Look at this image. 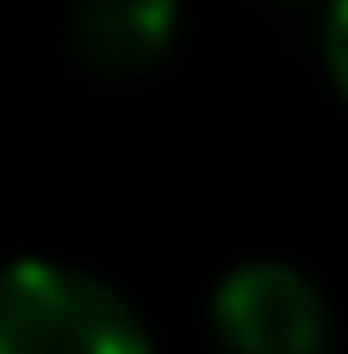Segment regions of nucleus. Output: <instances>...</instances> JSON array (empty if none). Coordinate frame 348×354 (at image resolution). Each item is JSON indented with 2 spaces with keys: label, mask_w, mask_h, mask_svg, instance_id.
<instances>
[{
  "label": "nucleus",
  "mask_w": 348,
  "mask_h": 354,
  "mask_svg": "<svg viewBox=\"0 0 348 354\" xmlns=\"http://www.w3.org/2000/svg\"><path fill=\"white\" fill-rule=\"evenodd\" d=\"M0 354H156L137 305L87 268H0Z\"/></svg>",
  "instance_id": "nucleus-1"
},
{
  "label": "nucleus",
  "mask_w": 348,
  "mask_h": 354,
  "mask_svg": "<svg viewBox=\"0 0 348 354\" xmlns=\"http://www.w3.org/2000/svg\"><path fill=\"white\" fill-rule=\"evenodd\" d=\"M212 336L224 354H330V299L293 261H243L212 292Z\"/></svg>",
  "instance_id": "nucleus-2"
},
{
  "label": "nucleus",
  "mask_w": 348,
  "mask_h": 354,
  "mask_svg": "<svg viewBox=\"0 0 348 354\" xmlns=\"http://www.w3.org/2000/svg\"><path fill=\"white\" fill-rule=\"evenodd\" d=\"M181 31V0H75L68 37L75 56L106 81H137L162 68Z\"/></svg>",
  "instance_id": "nucleus-3"
},
{
  "label": "nucleus",
  "mask_w": 348,
  "mask_h": 354,
  "mask_svg": "<svg viewBox=\"0 0 348 354\" xmlns=\"http://www.w3.org/2000/svg\"><path fill=\"white\" fill-rule=\"evenodd\" d=\"M324 68L348 100V0H330V12H324Z\"/></svg>",
  "instance_id": "nucleus-4"
}]
</instances>
